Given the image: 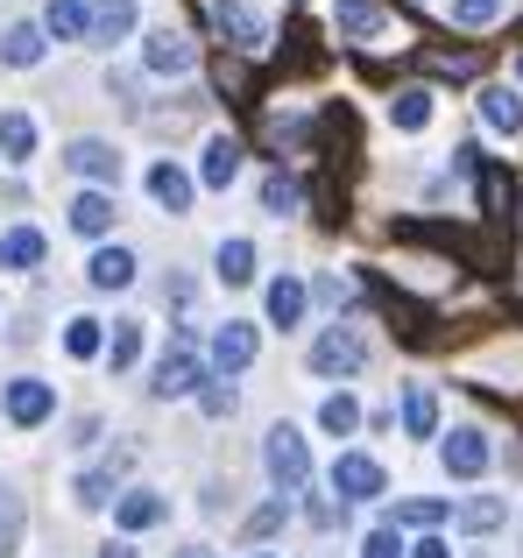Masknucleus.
Segmentation results:
<instances>
[{"mask_svg":"<svg viewBox=\"0 0 523 558\" xmlns=\"http://www.w3.org/2000/svg\"><path fill=\"white\" fill-rule=\"evenodd\" d=\"M156 403H178V396H198L206 389V361H198V340L192 332H170V347H163V361H156Z\"/></svg>","mask_w":523,"mask_h":558,"instance_id":"f257e3e1","label":"nucleus"},{"mask_svg":"<svg viewBox=\"0 0 523 558\" xmlns=\"http://www.w3.org/2000/svg\"><path fill=\"white\" fill-rule=\"evenodd\" d=\"M262 466H269V481L283 488V502H290V495H304V488H312V452H304V432L276 424L269 446H262Z\"/></svg>","mask_w":523,"mask_h":558,"instance_id":"f03ea898","label":"nucleus"},{"mask_svg":"<svg viewBox=\"0 0 523 558\" xmlns=\"http://www.w3.org/2000/svg\"><path fill=\"white\" fill-rule=\"evenodd\" d=\"M312 368L318 375H361L368 368V340H361V326H326L312 340Z\"/></svg>","mask_w":523,"mask_h":558,"instance_id":"7ed1b4c3","label":"nucleus"},{"mask_svg":"<svg viewBox=\"0 0 523 558\" xmlns=\"http://www.w3.org/2000/svg\"><path fill=\"white\" fill-rule=\"evenodd\" d=\"M212 28H220L241 57L269 50V22H262V8H248V0H212Z\"/></svg>","mask_w":523,"mask_h":558,"instance_id":"20e7f679","label":"nucleus"},{"mask_svg":"<svg viewBox=\"0 0 523 558\" xmlns=\"http://www.w3.org/2000/svg\"><path fill=\"white\" fill-rule=\"evenodd\" d=\"M332 28H340V43H382V36L403 43V28L389 22L375 0H332Z\"/></svg>","mask_w":523,"mask_h":558,"instance_id":"39448f33","label":"nucleus"},{"mask_svg":"<svg viewBox=\"0 0 523 558\" xmlns=\"http://www.w3.org/2000/svg\"><path fill=\"white\" fill-rule=\"evenodd\" d=\"M474 191H482V219H488V227H510V219H516L510 163H474Z\"/></svg>","mask_w":523,"mask_h":558,"instance_id":"423d86ee","label":"nucleus"},{"mask_svg":"<svg viewBox=\"0 0 523 558\" xmlns=\"http://www.w3.org/2000/svg\"><path fill=\"white\" fill-rule=\"evenodd\" d=\"M142 64H149L156 78H184V71L198 64V50L184 43V28L163 22V28H149V43H142Z\"/></svg>","mask_w":523,"mask_h":558,"instance_id":"0eeeda50","label":"nucleus"},{"mask_svg":"<svg viewBox=\"0 0 523 558\" xmlns=\"http://www.w3.org/2000/svg\"><path fill=\"white\" fill-rule=\"evenodd\" d=\"M332 495H346V502H375V495H382V466H375L368 452H340V460H332Z\"/></svg>","mask_w":523,"mask_h":558,"instance_id":"6e6552de","label":"nucleus"},{"mask_svg":"<svg viewBox=\"0 0 523 558\" xmlns=\"http://www.w3.org/2000/svg\"><path fill=\"white\" fill-rule=\"evenodd\" d=\"M135 22H142L135 0H93V8H85V36H93V43H127Z\"/></svg>","mask_w":523,"mask_h":558,"instance_id":"1a4fd4ad","label":"nucleus"},{"mask_svg":"<svg viewBox=\"0 0 523 558\" xmlns=\"http://www.w3.org/2000/svg\"><path fill=\"white\" fill-rule=\"evenodd\" d=\"M439 460H446V474L474 481V474H488V460H496V446H488V432H453V438L439 446Z\"/></svg>","mask_w":523,"mask_h":558,"instance_id":"9d476101","label":"nucleus"},{"mask_svg":"<svg viewBox=\"0 0 523 558\" xmlns=\"http://www.w3.org/2000/svg\"><path fill=\"white\" fill-rule=\"evenodd\" d=\"M64 163L78 170L85 184H121V156H113V142H93V135H85V142H71V149H64Z\"/></svg>","mask_w":523,"mask_h":558,"instance_id":"9b49d317","label":"nucleus"},{"mask_svg":"<svg viewBox=\"0 0 523 558\" xmlns=\"http://www.w3.org/2000/svg\"><path fill=\"white\" fill-rule=\"evenodd\" d=\"M50 410H57V389H50V381H36V375L8 381V417L22 424V432H28V424H42Z\"/></svg>","mask_w":523,"mask_h":558,"instance_id":"f8f14e48","label":"nucleus"},{"mask_svg":"<svg viewBox=\"0 0 523 558\" xmlns=\"http://www.w3.org/2000/svg\"><path fill=\"white\" fill-rule=\"evenodd\" d=\"M163 517H170V495H156V488H135V495L113 502V523H121V531H156Z\"/></svg>","mask_w":523,"mask_h":558,"instance_id":"ddd939ff","label":"nucleus"},{"mask_svg":"<svg viewBox=\"0 0 523 558\" xmlns=\"http://www.w3.org/2000/svg\"><path fill=\"white\" fill-rule=\"evenodd\" d=\"M149 198L163 205V213H192L198 184H192V178H184V170H178V163H170V156H163V163L149 170Z\"/></svg>","mask_w":523,"mask_h":558,"instance_id":"4468645a","label":"nucleus"},{"mask_svg":"<svg viewBox=\"0 0 523 558\" xmlns=\"http://www.w3.org/2000/svg\"><path fill=\"white\" fill-rule=\"evenodd\" d=\"M234 178H241V142L234 135H212L206 142V163H198V184H206V191H227Z\"/></svg>","mask_w":523,"mask_h":558,"instance_id":"2eb2a0df","label":"nucleus"},{"mask_svg":"<svg viewBox=\"0 0 523 558\" xmlns=\"http://www.w3.org/2000/svg\"><path fill=\"white\" fill-rule=\"evenodd\" d=\"M482 121L488 128H496V135H523V93H516V85H488V93H482Z\"/></svg>","mask_w":523,"mask_h":558,"instance_id":"dca6fc26","label":"nucleus"},{"mask_svg":"<svg viewBox=\"0 0 523 558\" xmlns=\"http://www.w3.org/2000/svg\"><path fill=\"white\" fill-rule=\"evenodd\" d=\"M212 361H220L227 375H241L255 361V326H241V318H227L220 332H212Z\"/></svg>","mask_w":523,"mask_h":558,"instance_id":"f3484780","label":"nucleus"},{"mask_svg":"<svg viewBox=\"0 0 523 558\" xmlns=\"http://www.w3.org/2000/svg\"><path fill=\"white\" fill-rule=\"evenodd\" d=\"M453 523H460V531H474V537L502 531V523H510V502H502V495H467V502L453 509Z\"/></svg>","mask_w":523,"mask_h":558,"instance_id":"a211bd4d","label":"nucleus"},{"mask_svg":"<svg viewBox=\"0 0 523 558\" xmlns=\"http://www.w3.org/2000/svg\"><path fill=\"white\" fill-rule=\"evenodd\" d=\"M85 276H93V290H127L135 283V255H127V247H99V255L85 262Z\"/></svg>","mask_w":523,"mask_h":558,"instance_id":"6ab92c4d","label":"nucleus"},{"mask_svg":"<svg viewBox=\"0 0 523 558\" xmlns=\"http://www.w3.org/2000/svg\"><path fill=\"white\" fill-rule=\"evenodd\" d=\"M0 64L36 71V64H42V28H36V22H14L8 36H0Z\"/></svg>","mask_w":523,"mask_h":558,"instance_id":"aec40b11","label":"nucleus"},{"mask_svg":"<svg viewBox=\"0 0 523 558\" xmlns=\"http://www.w3.org/2000/svg\"><path fill=\"white\" fill-rule=\"evenodd\" d=\"M389 121H397L403 135H425V128H431V93H425V85H403V93L389 99Z\"/></svg>","mask_w":523,"mask_h":558,"instance_id":"412c9836","label":"nucleus"},{"mask_svg":"<svg viewBox=\"0 0 523 558\" xmlns=\"http://www.w3.org/2000/svg\"><path fill=\"white\" fill-rule=\"evenodd\" d=\"M71 227L93 233V241L113 233V198H107V191H78V198H71Z\"/></svg>","mask_w":523,"mask_h":558,"instance_id":"4be33fe9","label":"nucleus"},{"mask_svg":"<svg viewBox=\"0 0 523 558\" xmlns=\"http://www.w3.org/2000/svg\"><path fill=\"white\" fill-rule=\"evenodd\" d=\"M262 304H269V326H283V332H290V326L304 318V283H297V276H276Z\"/></svg>","mask_w":523,"mask_h":558,"instance_id":"5701e85b","label":"nucleus"},{"mask_svg":"<svg viewBox=\"0 0 523 558\" xmlns=\"http://www.w3.org/2000/svg\"><path fill=\"white\" fill-rule=\"evenodd\" d=\"M42 262V233L36 227H8L0 233V269H36Z\"/></svg>","mask_w":523,"mask_h":558,"instance_id":"b1692460","label":"nucleus"},{"mask_svg":"<svg viewBox=\"0 0 523 558\" xmlns=\"http://www.w3.org/2000/svg\"><path fill=\"white\" fill-rule=\"evenodd\" d=\"M0 156H8V163H28V156H36V121H28V113H0Z\"/></svg>","mask_w":523,"mask_h":558,"instance_id":"393cba45","label":"nucleus"},{"mask_svg":"<svg viewBox=\"0 0 523 558\" xmlns=\"http://www.w3.org/2000/svg\"><path fill=\"white\" fill-rule=\"evenodd\" d=\"M403 432H411V438H431V432H439V396H431L425 381L403 396Z\"/></svg>","mask_w":523,"mask_h":558,"instance_id":"a878e982","label":"nucleus"},{"mask_svg":"<svg viewBox=\"0 0 523 558\" xmlns=\"http://www.w3.org/2000/svg\"><path fill=\"white\" fill-rule=\"evenodd\" d=\"M42 36L78 43L85 36V0H50V8H42Z\"/></svg>","mask_w":523,"mask_h":558,"instance_id":"bb28decb","label":"nucleus"},{"mask_svg":"<svg viewBox=\"0 0 523 558\" xmlns=\"http://www.w3.org/2000/svg\"><path fill=\"white\" fill-rule=\"evenodd\" d=\"M127 466V452H113L107 466H93V474H78V509H99V502H113V474Z\"/></svg>","mask_w":523,"mask_h":558,"instance_id":"cd10ccee","label":"nucleus"},{"mask_svg":"<svg viewBox=\"0 0 523 558\" xmlns=\"http://www.w3.org/2000/svg\"><path fill=\"white\" fill-rule=\"evenodd\" d=\"M99 354H107V368H113V375L135 368V354H142V318H121V326H113V340L99 347Z\"/></svg>","mask_w":523,"mask_h":558,"instance_id":"c85d7f7f","label":"nucleus"},{"mask_svg":"<svg viewBox=\"0 0 523 558\" xmlns=\"http://www.w3.org/2000/svg\"><path fill=\"white\" fill-rule=\"evenodd\" d=\"M220 283H255V241H220Z\"/></svg>","mask_w":523,"mask_h":558,"instance_id":"c756f323","label":"nucleus"},{"mask_svg":"<svg viewBox=\"0 0 523 558\" xmlns=\"http://www.w3.org/2000/svg\"><path fill=\"white\" fill-rule=\"evenodd\" d=\"M304 205V191H297V178H283V170H276V178H262V213H276V219H290Z\"/></svg>","mask_w":523,"mask_h":558,"instance_id":"7c9ffc66","label":"nucleus"},{"mask_svg":"<svg viewBox=\"0 0 523 558\" xmlns=\"http://www.w3.org/2000/svg\"><path fill=\"white\" fill-rule=\"evenodd\" d=\"M99 347H107L99 318H71V326H64V354L71 361H99Z\"/></svg>","mask_w":523,"mask_h":558,"instance_id":"2f4dec72","label":"nucleus"},{"mask_svg":"<svg viewBox=\"0 0 523 558\" xmlns=\"http://www.w3.org/2000/svg\"><path fill=\"white\" fill-rule=\"evenodd\" d=\"M318 424H326V432L332 438H346V432H354V424H361V403H354V396H326V403H318Z\"/></svg>","mask_w":523,"mask_h":558,"instance_id":"473e14b6","label":"nucleus"},{"mask_svg":"<svg viewBox=\"0 0 523 558\" xmlns=\"http://www.w3.org/2000/svg\"><path fill=\"white\" fill-rule=\"evenodd\" d=\"M22 495L14 488H0V558H14V545H22Z\"/></svg>","mask_w":523,"mask_h":558,"instance_id":"72a5a7b5","label":"nucleus"},{"mask_svg":"<svg viewBox=\"0 0 523 558\" xmlns=\"http://www.w3.org/2000/svg\"><path fill=\"white\" fill-rule=\"evenodd\" d=\"M502 14V0H453V22L460 28H488Z\"/></svg>","mask_w":523,"mask_h":558,"instance_id":"f704fd0d","label":"nucleus"},{"mask_svg":"<svg viewBox=\"0 0 523 558\" xmlns=\"http://www.w3.org/2000/svg\"><path fill=\"white\" fill-rule=\"evenodd\" d=\"M198 410H206V417H234V410H241L234 381H227V389H220V381H212V389H198Z\"/></svg>","mask_w":523,"mask_h":558,"instance_id":"c9c22d12","label":"nucleus"},{"mask_svg":"<svg viewBox=\"0 0 523 558\" xmlns=\"http://www.w3.org/2000/svg\"><path fill=\"white\" fill-rule=\"evenodd\" d=\"M283 517H290V502L276 495V502H262L255 517H248V537H269V531H283Z\"/></svg>","mask_w":523,"mask_h":558,"instance_id":"e433bc0d","label":"nucleus"},{"mask_svg":"<svg viewBox=\"0 0 523 558\" xmlns=\"http://www.w3.org/2000/svg\"><path fill=\"white\" fill-rule=\"evenodd\" d=\"M304 298H318V304H346V298H354V283H346V276H318Z\"/></svg>","mask_w":523,"mask_h":558,"instance_id":"4c0bfd02","label":"nucleus"},{"mask_svg":"<svg viewBox=\"0 0 523 558\" xmlns=\"http://www.w3.org/2000/svg\"><path fill=\"white\" fill-rule=\"evenodd\" d=\"M361 558H403V545H397V531H375L368 545H361Z\"/></svg>","mask_w":523,"mask_h":558,"instance_id":"58836bf2","label":"nucleus"},{"mask_svg":"<svg viewBox=\"0 0 523 558\" xmlns=\"http://www.w3.org/2000/svg\"><path fill=\"white\" fill-rule=\"evenodd\" d=\"M439 517H446L439 502H403V523H439Z\"/></svg>","mask_w":523,"mask_h":558,"instance_id":"ea45409f","label":"nucleus"},{"mask_svg":"<svg viewBox=\"0 0 523 558\" xmlns=\"http://www.w3.org/2000/svg\"><path fill=\"white\" fill-rule=\"evenodd\" d=\"M411 558H453V551H446L439 537H425V545H411Z\"/></svg>","mask_w":523,"mask_h":558,"instance_id":"a19ab883","label":"nucleus"},{"mask_svg":"<svg viewBox=\"0 0 523 558\" xmlns=\"http://www.w3.org/2000/svg\"><path fill=\"white\" fill-rule=\"evenodd\" d=\"M99 558H135V551H127V545H107V551H99Z\"/></svg>","mask_w":523,"mask_h":558,"instance_id":"79ce46f5","label":"nucleus"},{"mask_svg":"<svg viewBox=\"0 0 523 558\" xmlns=\"http://www.w3.org/2000/svg\"><path fill=\"white\" fill-rule=\"evenodd\" d=\"M178 558H212V551H178Z\"/></svg>","mask_w":523,"mask_h":558,"instance_id":"37998d69","label":"nucleus"},{"mask_svg":"<svg viewBox=\"0 0 523 558\" xmlns=\"http://www.w3.org/2000/svg\"><path fill=\"white\" fill-rule=\"evenodd\" d=\"M516 78H523V57H516Z\"/></svg>","mask_w":523,"mask_h":558,"instance_id":"c03bdc74","label":"nucleus"},{"mask_svg":"<svg viewBox=\"0 0 523 558\" xmlns=\"http://www.w3.org/2000/svg\"><path fill=\"white\" fill-rule=\"evenodd\" d=\"M255 558H276V551H255Z\"/></svg>","mask_w":523,"mask_h":558,"instance_id":"a18cd8bd","label":"nucleus"}]
</instances>
